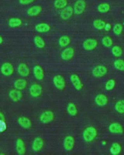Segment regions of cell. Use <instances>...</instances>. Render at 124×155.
I'll return each mask as SVG.
<instances>
[{
    "mask_svg": "<svg viewBox=\"0 0 124 155\" xmlns=\"http://www.w3.org/2000/svg\"><path fill=\"white\" fill-rule=\"evenodd\" d=\"M0 120H3V121L5 120V117L4 114H2L1 113H0Z\"/></svg>",
    "mask_w": 124,
    "mask_h": 155,
    "instance_id": "41",
    "label": "cell"
},
{
    "mask_svg": "<svg viewBox=\"0 0 124 155\" xmlns=\"http://www.w3.org/2000/svg\"><path fill=\"white\" fill-rule=\"evenodd\" d=\"M67 0H55L54 2V6L58 9L64 8L67 6Z\"/></svg>",
    "mask_w": 124,
    "mask_h": 155,
    "instance_id": "28",
    "label": "cell"
},
{
    "mask_svg": "<svg viewBox=\"0 0 124 155\" xmlns=\"http://www.w3.org/2000/svg\"><path fill=\"white\" fill-rule=\"evenodd\" d=\"M111 24H106V26H105V30H106V31H109L111 30Z\"/></svg>",
    "mask_w": 124,
    "mask_h": 155,
    "instance_id": "40",
    "label": "cell"
},
{
    "mask_svg": "<svg viewBox=\"0 0 124 155\" xmlns=\"http://www.w3.org/2000/svg\"><path fill=\"white\" fill-rule=\"evenodd\" d=\"M71 82L73 86L78 91H80L83 88V84L79 77L76 74H72L70 76Z\"/></svg>",
    "mask_w": 124,
    "mask_h": 155,
    "instance_id": "11",
    "label": "cell"
},
{
    "mask_svg": "<svg viewBox=\"0 0 124 155\" xmlns=\"http://www.w3.org/2000/svg\"><path fill=\"white\" fill-rule=\"evenodd\" d=\"M71 42V39L67 35H63L60 38L59 44L61 47H65L68 46Z\"/></svg>",
    "mask_w": 124,
    "mask_h": 155,
    "instance_id": "27",
    "label": "cell"
},
{
    "mask_svg": "<svg viewBox=\"0 0 124 155\" xmlns=\"http://www.w3.org/2000/svg\"><path fill=\"white\" fill-rule=\"evenodd\" d=\"M74 145V139L71 136H68L64 140V147L66 151H70L72 150Z\"/></svg>",
    "mask_w": 124,
    "mask_h": 155,
    "instance_id": "13",
    "label": "cell"
},
{
    "mask_svg": "<svg viewBox=\"0 0 124 155\" xmlns=\"http://www.w3.org/2000/svg\"><path fill=\"white\" fill-rule=\"evenodd\" d=\"M75 51L74 48L68 47L62 51L61 53V57L64 61H69L71 59L74 55Z\"/></svg>",
    "mask_w": 124,
    "mask_h": 155,
    "instance_id": "8",
    "label": "cell"
},
{
    "mask_svg": "<svg viewBox=\"0 0 124 155\" xmlns=\"http://www.w3.org/2000/svg\"><path fill=\"white\" fill-rule=\"evenodd\" d=\"M29 93L32 97H37L41 94L42 88L38 84H34L30 88Z\"/></svg>",
    "mask_w": 124,
    "mask_h": 155,
    "instance_id": "12",
    "label": "cell"
},
{
    "mask_svg": "<svg viewBox=\"0 0 124 155\" xmlns=\"http://www.w3.org/2000/svg\"><path fill=\"white\" fill-rule=\"evenodd\" d=\"M18 123L21 127L26 129L29 128L32 125V123L31 120L25 116H22L19 118L18 119Z\"/></svg>",
    "mask_w": 124,
    "mask_h": 155,
    "instance_id": "21",
    "label": "cell"
},
{
    "mask_svg": "<svg viewBox=\"0 0 124 155\" xmlns=\"http://www.w3.org/2000/svg\"><path fill=\"white\" fill-rule=\"evenodd\" d=\"M54 118V113L51 110L44 111L41 114L40 117V121L42 123L48 124L53 121Z\"/></svg>",
    "mask_w": 124,
    "mask_h": 155,
    "instance_id": "7",
    "label": "cell"
},
{
    "mask_svg": "<svg viewBox=\"0 0 124 155\" xmlns=\"http://www.w3.org/2000/svg\"><path fill=\"white\" fill-rule=\"evenodd\" d=\"M34 1V0H19V2L21 5H27L31 4Z\"/></svg>",
    "mask_w": 124,
    "mask_h": 155,
    "instance_id": "39",
    "label": "cell"
},
{
    "mask_svg": "<svg viewBox=\"0 0 124 155\" xmlns=\"http://www.w3.org/2000/svg\"><path fill=\"white\" fill-rule=\"evenodd\" d=\"M6 129V125L5 121L0 120V132H3Z\"/></svg>",
    "mask_w": 124,
    "mask_h": 155,
    "instance_id": "38",
    "label": "cell"
},
{
    "mask_svg": "<svg viewBox=\"0 0 124 155\" xmlns=\"http://www.w3.org/2000/svg\"><path fill=\"white\" fill-rule=\"evenodd\" d=\"M98 45V42L94 38H88L83 42V48L86 51H90L95 50Z\"/></svg>",
    "mask_w": 124,
    "mask_h": 155,
    "instance_id": "4",
    "label": "cell"
},
{
    "mask_svg": "<svg viewBox=\"0 0 124 155\" xmlns=\"http://www.w3.org/2000/svg\"><path fill=\"white\" fill-rule=\"evenodd\" d=\"M110 9V5L107 3H102L97 6V10L100 13H105Z\"/></svg>",
    "mask_w": 124,
    "mask_h": 155,
    "instance_id": "31",
    "label": "cell"
},
{
    "mask_svg": "<svg viewBox=\"0 0 124 155\" xmlns=\"http://www.w3.org/2000/svg\"><path fill=\"white\" fill-rule=\"evenodd\" d=\"M74 13L73 8L71 6H66L61 11L60 16L63 20H67L72 17Z\"/></svg>",
    "mask_w": 124,
    "mask_h": 155,
    "instance_id": "10",
    "label": "cell"
},
{
    "mask_svg": "<svg viewBox=\"0 0 124 155\" xmlns=\"http://www.w3.org/2000/svg\"><path fill=\"white\" fill-rule=\"evenodd\" d=\"M97 134V130L93 127H86L83 132V138L85 142H91L95 139Z\"/></svg>",
    "mask_w": 124,
    "mask_h": 155,
    "instance_id": "1",
    "label": "cell"
},
{
    "mask_svg": "<svg viewBox=\"0 0 124 155\" xmlns=\"http://www.w3.org/2000/svg\"><path fill=\"white\" fill-rule=\"evenodd\" d=\"M42 8L38 5L32 6L28 9L27 11V14L30 17H35L38 16L41 12Z\"/></svg>",
    "mask_w": 124,
    "mask_h": 155,
    "instance_id": "16",
    "label": "cell"
},
{
    "mask_svg": "<svg viewBox=\"0 0 124 155\" xmlns=\"http://www.w3.org/2000/svg\"><path fill=\"white\" fill-rule=\"evenodd\" d=\"M86 3L84 0H78L74 5V13L77 15L82 14L86 9Z\"/></svg>",
    "mask_w": 124,
    "mask_h": 155,
    "instance_id": "2",
    "label": "cell"
},
{
    "mask_svg": "<svg viewBox=\"0 0 124 155\" xmlns=\"http://www.w3.org/2000/svg\"><path fill=\"white\" fill-rule=\"evenodd\" d=\"M53 82L55 87L60 90H63L66 87V81L63 77L60 75H57L54 77Z\"/></svg>",
    "mask_w": 124,
    "mask_h": 155,
    "instance_id": "5",
    "label": "cell"
},
{
    "mask_svg": "<svg viewBox=\"0 0 124 155\" xmlns=\"http://www.w3.org/2000/svg\"><path fill=\"white\" fill-rule=\"evenodd\" d=\"M22 24V21L20 18H12L8 21V25L11 28L18 27Z\"/></svg>",
    "mask_w": 124,
    "mask_h": 155,
    "instance_id": "24",
    "label": "cell"
},
{
    "mask_svg": "<svg viewBox=\"0 0 124 155\" xmlns=\"http://www.w3.org/2000/svg\"><path fill=\"white\" fill-rule=\"evenodd\" d=\"M116 85V81L113 79H110L106 82L105 84V89L108 91H111L114 88Z\"/></svg>",
    "mask_w": 124,
    "mask_h": 155,
    "instance_id": "37",
    "label": "cell"
},
{
    "mask_svg": "<svg viewBox=\"0 0 124 155\" xmlns=\"http://www.w3.org/2000/svg\"><path fill=\"white\" fill-rule=\"evenodd\" d=\"M33 72H34V77L37 80L41 81L44 79V70L39 65H35L33 68Z\"/></svg>",
    "mask_w": 124,
    "mask_h": 155,
    "instance_id": "17",
    "label": "cell"
},
{
    "mask_svg": "<svg viewBox=\"0 0 124 155\" xmlns=\"http://www.w3.org/2000/svg\"><path fill=\"white\" fill-rule=\"evenodd\" d=\"M108 72V69L105 65H99L93 69L92 74L96 78H101L105 76Z\"/></svg>",
    "mask_w": 124,
    "mask_h": 155,
    "instance_id": "3",
    "label": "cell"
},
{
    "mask_svg": "<svg viewBox=\"0 0 124 155\" xmlns=\"http://www.w3.org/2000/svg\"><path fill=\"white\" fill-rule=\"evenodd\" d=\"M121 151V146L117 143H113L110 148V152L112 154L117 155Z\"/></svg>",
    "mask_w": 124,
    "mask_h": 155,
    "instance_id": "29",
    "label": "cell"
},
{
    "mask_svg": "<svg viewBox=\"0 0 124 155\" xmlns=\"http://www.w3.org/2000/svg\"><path fill=\"white\" fill-rule=\"evenodd\" d=\"M16 150L19 155H24L25 153V145L22 139L18 138L16 141Z\"/></svg>",
    "mask_w": 124,
    "mask_h": 155,
    "instance_id": "14",
    "label": "cell"
},
{
    "mask_svg": "<svg viewBox=\"0 0 124 155\" xmlns=\"http://www.w3.org/2000/svg\"><path fill=\"white\" fill-rule=\"evenodd\" d=\"M14 69L12 64L11 63L6 62L2 64L1 68V71L4 76H10L12 75Z\"/></svg>",
    "mask_w": 124,
    "mask_h": 155,
    "instance_id": "6",
    "label": "cell"
},
{
    "mask_svg": "<svg viewBox=\"0 0 124 155\" xmlns=\"http://www.w3.org/2000/svg\"><path fill=\"white\" fill-rule=\"evenodd\" d=\"M51 27L49 24L47 23H39L35 26V29L36 31L38 33H47L50 31Z\"/></svg>",
    "mask_w": 124,
    "mask_h": 155,
    "instance_id": "22",
    "label": "cell"
},
{
    "mask_svg": "<svg viewBox=\"0 0 124 155\" xmlns=\"http://www.w3.org/2000/svg\"><path fill=\"white\" fill-rule=\"evenodd\" d=\"M101 42L102 45L106 48L111 47L113 43V40L108 36H105L102 38Z\"/></svg>",
    "mask_w": 124,
    "mask_h": 155,
    "instance_id": "32",
    "label": "cell"
},
{
    "mask_svg": "<svg viewBox=\"0 0 124 155\" xmlns=\"http://www.w3.org/2000/svg\"><path fill=\"white\" fill-rule=\"evenodd\" d=\"M3 42V38H2L1 36H0V44Z\"/></svg>",
    "mask_w": 124,
    "mask_h": 155,
    "instance_id": "42",
    "label": "cell"
},
{
    "mask_svg": "<svg viewBox=\"0 0 124 155\" xmlns=\"http://www.w3.org/2000/svg\"><path fill=\"white\" fill-rule=\"evenodd\" d=\"M18 72L21 76L26 77L28 76L29 74V68L24 63H21L18 65Z\"/></svg>",
    "mask_w": 124,
    "mask_h": 155,
    "instance_id": "19",
    "label": "cell"
},
{
    "mask_svg": "<svg viewBox=\"0 0 124 155\" xmlns=\"http://www.w3.org/2000/svg\"><path fill=\"white\" fill-rule=\"evenodd\" d=\"M44 144L42 139L40 137H37L33 141L32 147L33 151L35 152H38L42 149Z\"/></svg>",
    "mask_w": 124,
    "mask_h": 155,
    "instance_id": "15",
    "label": "cell"
},
{
    "mask_svg": "<svg viewBox=\"0 0 124 155\" xmlns=\"http://www.w3.org/2000/svg\"><path fill=\"white\" fill-rule=\"evenodd\" d=\"M14 85L16 89L21 90L25 88L27 86V81L24 79H18L15 81Z\"/></svg>",
    "mask_w": 124,
    "mask_h": 155,
    "instance_id": "23",
    "label": "cell"
},
{
    "mask_svg": "<svg viewBox=\"0 0 124 155\" xmlns=\"http://www.w3.org/2000/svg\"><path fill=\"white\" fill-rule=\"evenodd\" d=\"M113 65L117 70L124 71V61L123 60H116L113 63Z\"/></svg>",
    "mask_w": 124,
    "mask_h": 155,
    "instance_id": "33",
    "label": "cell"
},
{
    "mask_svg": "<svg viewBox=\"0 0 124 155\" xmlns=\"http://www.w3.org/2000/svg\"><path fill=\"white\" fill-rule=\"evenodd\" d=\"M114 108L119 114H124V100H120L116 103Z\"/></svg>",
    "mask_w": 124,
    "mask_h": 155,
    "instance_id": "30",
    "label": "cell"
},
{
    "mask_svg": "<svg viewBox=\"0 0 124 155\" xmlns=\"http://www.w3.org/2000/svg\"><path fill=\"white\" fill-rule=\"evenodd\" d=\"M113 32L117 35H120L123 31V26L120 23H116L113 26Z\"/></svg>",
    "mask_w": 124,
    "mask_h": 155,
    "instance_id": "36",
    "label": "cell"
},
{
    "mask_svg": "<svg viewBox=\"0 0 124 155\" xmlns=\"http://www.w3.org/2000/svg\"><path fill=\"white\" fill-rule=\"evenodd\" d=\"M9 97L14 101L17 102L22 98V94L20 90L16 89L11 90L9 92Z\"/></svg>",
    "mask_w": 124,
    "mask_h": 155,
    "instance_id": "20",
    "label": "cell"
},
{
    "mask_svg": "<svg viewBox=\"0 0 124 155\" xmlns=\"http://www.w3.org/2000/svg\"><path fill=\"white\" fill-rule=\"evenodd\" d=\"M106 24V23L104 21L100 19H96L93 22L94 28L99 30H102L104 29Z\"/></svg>",
    "mask_w": 124,
    "mask_h": 155,
    "instance_id": "25",
    "label": "cell"
},
{
    "mask_svg": "<svg viewBox=\"0 0 124 155\" xmlns=\"http://www.w3.org/2000/svg\"><path fill=\"white\" fill-rule=\"evenodd\" d=\"M67 111L69 114L72 116L77 115L78 111L77 107L74 103H70L67 107Z\"/></svg>",
    "mask_w": 124,
    "mask_h": 155,
    "instance_id": "26",
    "label": "cell"
},
{
    "mask_svg": "<svg viewBox=\"0 0 124 155\" xmlns=\"http://www.w3.org/2000/svg\"><path fill=\"white\" fill-rule=\"evenodd\" d=\"M34 43L38 48H42L45 47V42L43 39L40 36H36L34 38Z\"/></svg>",
    "mask_w": 124,
    "mask_h": 155,
    "instance_id": "34",
    "label": "cell"
},
{
    "mask_svg": "<svg viewBox=\"0 0 124 155\" xmlns=\"http://www.w3.org/2000/svg\"><path fill=\"white\" fill-rule=\"evenodd\" d=\"M112 53L115 57H120L123 53V50L120 46H113L112 48Z\"/></svg>",
    "mask_w": 124,
    "mask_h": 155,
    "instance_id": "35",
    "label": "cell"
},
{
    "mask_svg": "<svg viewBox=\"0 0 124 155\" xmlns=\"http://www.w3.org/2000/svg\"><path fill=\"white\" fill-rule=\"evenodd\" d=\"M95 102L97 105L103 107L107 105L108 98L105 95L102 94H97L95 99Z\"/></svg>",
    "mask_w": 124,
    "mask_h": 155,
    "instance_id": "18",
    "label": "cell"
},
{
    "mask_svg": "<svg viewBox=\"0 0 124 155\" xmlns=\"http://www.w3.org/2000/svg\"><path fill=\"white\" fill-rule=\"evenodd\" d=\"M108 128L109 132L115 134H121L124 132L122 126L118 123H112L109 126Z\"/></svg>",
    "mask_w": 124,
    "mask_h": 155,
    "instance_id": "9",
    "label": "cell"
}]
</instances>
